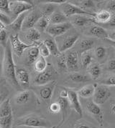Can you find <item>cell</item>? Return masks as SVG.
<instances>
[{"label":"cell","mask_w":115,"mask_h":128,"mask_svg":"<svg viewBox=\"0 0 115 128\" xmlns=\"http://www.w3.org/2000/svg\"><path fill=\"white\" fill-rule=\"evenodd\" d=\"M3 72L5 75L6 78L14 87H20V84L16 78V67L14 62L12 49L10 44V40L7 44V46L5 48V56L3 62Z\"/></svg>","instance_id":"cell-1"},{"label":"cell","mask_w":115,"mask_h":128,"mask_svg":"<svg viewBox=\"0 0 115 128\" xmlns=\"http://www.w3.org/2000/svg\"><path fill=\"white\" fill-rule=\"evenodd\" d=\"M16 123L17 126L32 128H50L52 127V124L48 120L35 114L19 118Z\"/></svg>","instance_id":"cell-2"},{"label":"cell","mask_w":115,"mask_h":128,"mask_svg":"<svg viewBox=\"0 0 115 128\" xmlns=\"http://www.w3.org/2000/svg\"><path fill=\"white\" fill-rule=\"evenodd\" d=\"M79 34L74 32L70 34H65L62 36H58L55 40L57 43L58 50L61 53L66 52L68 50L71 49L76 42L79 40Z\"/></svg>","instance_id":"cell-3"},{"label":"cell","mask_w":115,"mask_h":128,"mask_svg":"<svg viewBox=\"0 0 115 128\" xmlns=\"http://www.w3.org/2000/svg\"><path fill=\"white\" fill-rule=\"evenodd\" d=\"M61 12L68 18L76 15L89 16H92L94 18V16L96 14V13H93V12L91 13V12H86V11L83 10L82 9H81L79 6L68 2H66V3L61 5Z\"/></svg>","instance_id":"cell-4"},{"label":"cell","mask_w":115,"mask_h":128,"mask_svg":"<svg viewBox=\"0 0 115 128\" xmlns=\"http://www.w3.org/2000/svg\"><path fill=\"white\" fill-rule=\"evenodd\" d=\"M10 42L12 50L18 56H21L24 52L30 49L32 46H35V45H40L41 43H36V44H27L20 40L19 35L17 34H12L10 38Z\"/></svg>","instance_id":"cell-5"},{"label":"cell","mask_w":115,"mask_h":128,"mask_svg":"<svg viewBox=\"0 0 115 128\" xmlns=\"http://www.w3.org/2000/svg\"><path fill=\"white\" fill-rule=\"evenodd\" d=\"M57 74L55 70L52 65H47L45 71L39 73L35 79V84L37 86H42L53 81L54 77Z\"/></svg>","instance_id":"cell-6"},{"label":"cell","mask_w":115,"mask_h":128,"mask_svg":"<svg viewBox=\"0 0 115 128\" xmlns=\"http://www.w3.org/2000/svg\"><path fill=\"white\" fill-rule=\"evenodd\" d=\"M33 8L32 4L24 1H11L10 2V13L15 19L20 14L24 12L32 10Z\"/></svg>","instance_id":"cell-7"},{"label":"cell","mask_w":115,"mask_h":128,"mask_svg":"<svg viewBox=\"0 0 115 128\" xmlns=\"http://www.w3.org/2000/svg\"><path fill=\"white\" fill-rule=\"evenodd\" d=\"M110 94V90L107 86L102 84L96 85L93 95V102L98 105L103 104L109 98Z\"/></svg>","instance_id":"cell-8"},{"label":"cell","mask_w":115,"mask_h":128,"mask_svg":"<svg viewBox=\"0 0 115 128\" xmlns=\"http://www.w3.org/2000/svg\"><path fill=\"white\" fill-rule=\"evenodd\" d=\"M71 22H66L60 24H50L46 30V32L52 37L57 38L67 33L72 28Z\"/></svg>","instance_id":"cell-9"},{"label":"cell","mask_w":115,"mask_h":128,"mask_svg":"<svg viewBox=\"0 0 115 128\" xmlns=\"http://www.w3.org/2000/svg\"><path fill=\"white\" fill-rule=\"evenodd\" d=\"M56 84H57V82L55 80H53L45 85L38 86L39 87L38 94L40 99L45 102H49L52 99Z\"/></svg>","instance_id":"cell-10"},{"label":"cell","mask_w":115,"mask_h":128,"mask_svg":"<svg viewBox=\"0 0 115 128\" xmlns=\"http://www.w3.org/2000/svg\"><path fill=\"white\" fill-rule=\"evenodd\" d=\"M67 90H68V100L70 107L73 108L75 112L80 117H82L83 110L79 101V96L78 93L73 90H71V89H67Z\"/></svg>","instance_id":"cell-11"},{"label":"cell","mask_w":115,"mask_h":128,"mask_svg":"<svg viewBox=\"0 0 115 128\" xmlns=\"http://www.w3.org/2000/svg\"><path fill=\"white\" fill-rule=\"evenodd\" d=\"M86 109L94 118L99 123L100 125H103L104 122V112L100 105L96 104L93 101H89L86 103Z\"/></svg>","instance_id":"cell-12"},{"label":"cell","mask_w":115,"mask_h":128,"mask_svg":"<svg viewBox=\"0 0 115 128\" xmlns=\"http://www.w3.org/2000/svg\"><path fill=\"white\" fill-rule=\"evenodd\" d=\"M42 16L41 13L37 12L35 11H31L30 13H28L25 16V19L23 22V25L22 27V30H30L32 28H34L38 20Z\"/></svg>","instance_id":"cell-13"},{"label":"cell","mask_w":115,"mask_h":128,"mask_svg":"<svg viewBox=\"0 0 115 128\" xmlns=\"http://www.w3.org/2000/svg\"><path fill=\"white\" fill-rule=\"evenodd\" d=\"M71 18V24L76 27H84L96 22L94 17L86 15H76L70 17Z\"/></svg>","instance_id":"cell-14"},{"label":"cell","mask_w":115,"mask_h":128,"mask_svg":"<svg viewBox=\"0 0 115 128\" xmlns=\"http://www.w3.org/2000/svg\"><path fill=\"white\" fill-rule=\"evenodd\" d=\"M67 70L71 72H75L79 69V55L75 51L68 52L66 56Z\"/></svg>","instance_id":"cell-15"},{"label":"cell","mask_w":115,"mask_h":128,"mask_svg":"<svg viewBox=\"0 0 115 128\" xmlns=\"http://www.w3.org/2000/svg\"><path fill=\"white\" fill-rule=\"evenodd\" d=\"M16 78L19 84L22 87H28L30 85V74L25 68H16Z\"/></svg>","instance_id":"cell-16"},{"label":"cell","mask_w":115,"mask_h":128,"mask_svg":"<svg viewBox=\"0 0 115 128\" xmlns=\"http://www.w3.org/2000/svg\"><path fill=\"white\" fill-rule=\"evenodd\" d=\"M40 45H35L32 46L27 51V60L26 62L28 65L35 63L36 60L40 57V50H39Z\"/></svg>","instance_id":"cell-17"},{"label":"cell","mask_w":115,"mask_h":128,"mask_svg":"<svg viewBox=\"0 0 115 128\" xmlns=\"http://www.w3.org/2000/svg\"><path fill=\"white\" fill-rule=\"evenodd\" d=\"M57 102L59 103V104L61 106V112L62 120H61V121L60 122V123L58 124L60 126H61L63 124V122H65L66 118H67L68 108L70 107V104H69V102H68V98H62L59 97L58 99H57Z\"/></svg>","instance_id":"cell-18"},{"label":"cell","mask_w":115,"mask_h":128,"mask_svg":"<svg viewBox=\"0 0 115 128\" xmlns=\"http://www.w3.org/2000/svg\"><path fill=\"white\" fill-rule=\"evenodd\" d=\"M89 34L91 36H94L97 38L106 39L108 37V33L104 29L99 25L92 26L89 30Z\"/></svg>","instance_id":"cell-19"},{"label":"cell","mask_w":115,"mask_h":128,"mask_svg":"<svg viewBox=\"0 0 115 128\" xmlns=\"http://www.w3.org/2000/svg\"><path fill=\"white\" fill-rule=\"evenodd\" d=\"M111 17V14L110 12L106 10H102L95 14L94 20L96 22L107 24L109 22Z\"/></svg>","instance_id":"cell-20"},{"label":"cell","mask_w":115,"mask_h":128,"mask_svg":"<svg viewBox=\"0 0 115 128\" xmlns=\"http://www.w3.org/2000/svg\"><path fill=\"white\" fill-rule=\"evenodd\" d=\"M31 98V91L26 90L17 93L15 97V101L17 104H26Z\"/></svg>","instance_id":"cell-21"},{"label":"cell","mask_w":115,"mask_h":128,"mask_svg":"<svg viewBox=\"0 0 115 128\" xmlns=\"http://www.w3.org/2000/svg\"><path fill=\"white\" fill-rule=\"evenodd\" d=\"M10 115H12V109L11 106L10 99L7 98L0 104V118L8 117Z\"/></svg>","instance_id":"cell-22"},{"label":"cell","mask_w":115,"mask_h":128,"mask_svg":"<svg viewBox=\"0 0 115 128\" xmlns=\"http://www.w3.org/2000/svg\"><path fill=\"white\" fill-rule=\"evenodd\" d=\"M96 86L92 84H86L83 87H81L79 91L77 92L79 97L83 98H90L93 97L95 91Z\"/></svg>","instance_id":"cell-23"},{"label":"cell","mask_w":115,"mask_h":128,"mask_svg":"<svg viewBox=\"0 0 115 128\" xmlns=\"http://www.w3.org/2000/svg\"><path fill=\"white\" fill-rule=\"evenodd\" d=\"M49 21L50 24H60L68 22V17H66L62 12H55L49 17Z\"/></svg>","instance_id":"cell-24"},{"label":"cell","mask_w":115,"mask_h":128,"mask_svg":"<svg viewBox=\"0 0 115 128\" xmlns=\"http://www.w3.org/2000/svg\"><path fill=\"white\" fill-rule=\"evenodd\" d=\"M43 43L46 45L47 49L49 50V51L50 52V54H52L53 56H58L62 54V53L60 52L59 50H58L57 43L55 40V39L48 38V39H46L45 41L43 42Z\"/></svg>","instance_id":"cell-25"},{"label":"cell","mask_w":115,"mask_h":128,"mask_svg":"<svg viewBox=\"0 0 115 128\" xmlns=\"http://www.w3.org/2000/svg\"><path fill=\"white\" fill-rule=\"evenodd\" d=\"M27 14V12L22 13L18 16L17 18H15L10 24L11 29L15 32H19L21 30L22 25H23V22H24V20L25 19Z\"/></svg>","instance_id":"cell-26"},{"label":"cell","mask_w":115,"mask_h":128,"mask_svg":"<svg viewBox=\"0 0 115 128\" xmlns=\"http://www.w3.org/2000/svg\"><path fill=\"white\" fill-rule=\"evenodd\" d=\"M26 39L27 41L32 42V44H36L40 39V32L35 28L28 30L26 33Z\"/></svg>","instance_id":"cell-27"},{"label":"cell","mask_w":115,"mask_h":128,"mask_svg":"<svg viewBox=\"0 0 115 128\" xmlns=\"http://www.w3.org/2000/svg\"><path fill=\"white\" fill-rule=\"evenodd\" d=\"M56 6L57 5L51 4L47 2L44 3L40 9V13H41L42 16H46V17H50L55 12Z\"/></svg>","instance_id":"cell-28"},{"label":"cell","mask_w":115,"mask_h":128,"mask_svg":"<svg viewBox=\"0 0 115 128\" xmlns=\"http://www.w3.org/2000/svg\"><path fill=\"white\" fill-rule=\"evenodd\" d=\"M68 78L71 82L75 83H85L90 81V78L88 76L76 72L71 73Z\"/></svg>","instance_id":"cell-29"},{"label":"cell","mask_w":115,"mask_h":128,"mask_svg":"<svg viewBox=\"0 0 115 128\" xmlns=\"http://www.w3.org/2000/svg\"><path fill=\"white\" fill-rule=\"evenodd\" d=\"M88 72L93 80H97L101 74V69L97 63H91L88 67Z\"/></svg>","instance_id":"cell-30"},{"label":"cell","mask_w":115,"mask_h":128,"mask_svg":"<svg viewBox=\"0 0 115 128\" xmlns=\"http://www.w3.org/2000/svg\"><path fill=\"white\" fill-rule=\"evenodd\" d=\"M92 62V54L91 51L84 52L81 55V63L84 69H88Z\"/></svg>","instance_id":"cell-31"},{"label":"cell","mask_w":115,"mask_h":128,"mask_svg":"<svg viewBox=\"0 0 115 128\" xmlns=\"http://www.w3.org/2000/svg\"><path fill=\"white\" fill-rule=\"evenodd\" d=\"M50 25V21H49V17H46L42 16L35 24L36 30L39 32H44L46 31L48 26Z\"/></svg>","instance_id":"cell-32"},{"label":"cell","mask_w":115,"mask_h":128,"mask_svg":"<svg viewBox=\"0 0 115 128\" xmlns=\"http://www.w3.org/2000/svg\"><path fill=\"white\" fill-rule=\"evenodd\" d=\"M47 67V62L45 60V58L40 56L35 62L34 68H35V70L36 72H37L38 73H40V72L45 71Z\"/></svg>","instance_id":"cell-33"},{"label":"cell","mask_w":115,"mask_h":128,"mask_svg":"<svg viewBox=\"0 0 115 128\" xmlns=\"http://www.w3.org/2000/svg\"><path fill=\"white\" fill-rule=\"evenodd\" d=\"M94 40L91 38H86L82 40L80 42V48L82 52L86 51H90L91 49H92V47L94 45Z\"/></svg>","instance_id":"cell-34"},{"label":"cell","mask_w":115,"mask_h":128,"mask_svg":"<svg viewBox=\"0 0 115 128\" xmlns=\"http://www.w3.org/2000/svg\"><path fill=\"white\" fill-rule=\"evenodd\" d=\"M79 7L81 9H82L83 10L87 12L86 10H94L96 8V4L95 2L92 0H83L79 2ZM92 13V12H91Z\"/></svg>","instance_id":"cell-35"},{"label":"cell","mask_w":115,"mask_h":128,"mask_svg":"<svg viewBox=\"0 0 115 128\" xmlns=\"http://www.w3.org/2000/svg\"><path fill=\"white\" fill-rule=\"evenodd\" d=\"M14 123L13 114L8 117L0 118V128H12Z\"/></svg>","instance_id":"cell-36"},{"label":"cell","mask_w":115,"mask_h":128,"mask_svg":"<svg viewBox=\"0 0 115 128\" xmlns=\"http://www.w3.org/2000/svg\"><path fill=\"white\" fill-rule=\"evenodd\" d=\"M106 55V50L104 46H98L95 49V56L98 60H102Z\"/></svg>","instance_id":"cell-37"},{"label":"cell","mask_w":115,"mask_h":128,"mask_svg":"<svg viewBox=\"0 0 115 128\" xmlns=\"http://www.w3.org/2000/svg\"><path fill=\"white\" fill-rule=\"evenodd\" d=\"M57 57V64L58 68L61 70H67V66H66V56L61 54V55H59Z\"/></svg>","instance_id":"cell-38"},{"label":"cell","mask_w":115,"mask_h":128,"mask_svg":"<svg viewBox=\"0 0 115 128\" xmlns=\"http://www.w3.org/2000/svg\"><path fill=\"white\" fill-rule=\"evenodd\" d=\"M9 38L8 37V34L6 32L5 29L2 30V31L0 32V45L5 48L7 46V44L9 41Z\"/></svg>","instance_id":"cell-39"},{"label":"cell","mask_w":115,"mask_h":128,"mask_svg":"<svg viewBox=\"0 0 115 128\" xmlns=\"http://www.w3.org/2000/svg\"><path fill=\"white\" fill-rule=\"evenodd\" d=\"M0 11L5 14H10V1L8 0H0Z\"/></svg>","instance_id":"cell-40"},{"label":"cell","mask_w":115,"mask_h":128,"mask_svg":"<svg viewBox=\"0 0 115 128\" xmlns=\"http://www.w3.org/2000/svg\"><path fill=\"white\" fill-rule=\"evenodd\" d=\"M100 84L105 86H115V75H111L100 81Z\"/></svg>","instance_id":"cell-41"},{"label":"cell","mask_w":115,"mask_h":128,"mask_svg":"<svg viewBox=\"0 0 115 128\" xmlns=\"http://www.w3.org/2000/svg\"><path fill=\"white\" fill-rule=\"evenodd\" d=\"M48 110L50 113L52 114H57V113L61 112V106L59 104V103L57 102H54L51 103L49 107H48Z\"/></svg>","instance_id":"cell-42"},{"label":"cell","mask_w":115,"mask_h":128,"mask_svg":"<svg viewBox=\"0 0 115 128\" xmlns=\"http://www.w3.org/2000/svg\"><path fill=\"white\" fill-rule=\"evenodd\" d=\"M39 50H40V56H43L45 58L49 56L50 54V52L49 51V50L47 49L46 45L43 42L40 44V46H39Z\"/></svg>","instance_id":"cell-43"},{"label":"cell","mask_w":115,"mask_h":128,"mask_svg":"<svg viewBox=\"0 0 115 128\" xmlns=\"http://www.w3.org/2000/svg\"><path fill=\"white\" fill-rule=\"evenodd\" d=\"M0 22L2 24H3L4 25H5V24L10 25L12 23V21H11L10 18L6 14L0 11Z\"/></svg>","instance_id":"cell-44"},{"label":"cell","mask_w":115,"mask_h":128,"mask_svg":"<svg viewBox=\"0 0 115 128\" xmlns=\"http://www.w3.org/2000/svg\"><path fill=\"white\" fill-rule=\"evenodd\" d=\"M2 46L0 45V76L3 72V62H4V56H5V50H2Z\"/></svg>","instance_id":"cell-45"},{"label":"cell","mask_w":115,"mask_h":128,"mask_svg":"<svg viewBox=\"0 0 115 128\" xmlns=\"http://www.w3.org/2000/svg\"><path fill=\"white\" fill-rule=\"evenodd\" d=\"M7 93L8 92L6 91L5 89H1L0 88V104L3 102L6 99H7Z\"/></svg>","instance_id":"cell-46"},{"label":"cell","mask_w":115,"mask_h":128,"mask_svg":"<svg viewBox=\"0 0 115 128\" xmlns=\"http://www.w3.org/2000/svg\"><path fill=\"white\" fill-rule=\"evenodd\" d=\"M106 8H107L109 12L111 11V12H115V0L109 1L106 4Z\"/></svg>","instance_id":"cell-47"},{"label":"cell","mask_w":115,"mask_h":128,"mask_svg":"<svg viewBox=\"0 0 115 128\" xmlns=\"http://www.w3.org/2000/svg\"><path fill=\"white\" fill-rule=\"evenodd\" d=\"M75 128H93L89 124L84 122H77L75 125Z\"/></svg>","instance_id":"cell-48"},{"label":"cell","mask_w":115,"mask_h":128,"mask_svg":"<svg viewBox=\"0 0 115 128\" xmlns=\"http://www.w3.org/2000/svg\"><path fill=\"white\" fill-rule=\"evenodd\" d=\"M107 69L109 71H115V60H110L107 62Z\"/></svg>","instance_id":"cell-49"},{"label":"cell","mask_w":115,"mask_h":128,"mask_svg":"<svg viewBox=\"0 0 115 128\" xmlns=\"http://www.w3.org/2000/svg\"><path fill=\"white\" fill-rule=\"evenodd\" d=\"M60 98H68V90L66 88H63V90L60 92Z\"/></svg>","instance_id":"cell-50"},{"label":"cell","mask_w":115,"mask_h":128,"mask_svg":"<svg viewBox=\"0 0 115 128\" xmlns=\"http://www.w3.org/2000/svg\"><path fill=\"white\" fill-rule=\"evenodd\" d=\"M107 25L110 26H115V14L111 15L109 22L107 23Z\"/></svg>","instance_id":"cell-51"},{"label":"cell","mask_w":115,"mask_h":128,"mask_svg":"<svg viewBox=\"0 0 115 128\" xmlns=\"http://www.w3.org/2000/svg\"><path fill=\"white\" fill-rule=\"evenodd\" d=\"M106 39H109L111 41L115 42V31H113L110 33H108V37Z\"/></svg>","instance_id":"cell-52"},{"label":"cell","mask_w":115,"mask_h":128,"mask_svg":"<svg viewBox=\"0 0 115 128\" xmlns=\"http://www.w3.org/2000/svg\"><path fill=\"white\" fill-rule=\"evenodd\" d=\"M105 41H106L109 44H111L112 46H114L115 47V42L114 41H111V40H110L109 39H105L104 40Z\"/></svg>","instance_id":"cell-53"},{"label":"cell","mask_w":115,"mask_h":128,"mask_svg":"<svg viewBox=\"0 0 115 128\" xmlns=\"http://www.w3.org/2000/svg\"><path fill=\"white\" fill-rule=\"evenodd\" d=\"M111 112L115 113V104H111Z\"/></svg>","instance_id":"cell-54"},{"label":"cell","mask_w":115,"mask_h":128,"mask_svg":"<svg viewBox=\"0 0 115 128\" xmlns=\"http://www.w3.org/2000/svg\"><path fill=\"white\" fill-rule=\"evenodd\" d=\"M60 127H61V126H60L59 124H57V125H56V126H52V128H59Z\"/></svg>","instance_id":"cell-55"},{"label":"cell","mask_w":115,"mask_h":128,"mask_svg":"<svg viewBox=\"0 0 115 128\" xmlns=\"http://www.w3.org/2000/svg\"><path fill=\"white\" fill-rule=\"evenodd\" d=\"M0 26H2V27L3 29H5V26L3 24H2L1 22H0Z\"/></svg>","instance_id":"cell-56"},{"label":"cell","mask_w":115,"mask_h":128,"mask_svg":"<svg viewBox=\"0 0 115 128\" xmlns=\"http://www.w3.org/2000/svg\"><path fill=\"white\" fill-rule=\"evenodd\" d=\"M20 128V126H17V127H15V128Z\"/></svg>","instance_id":"cell-57"},{"label":"cell","mask_w":115,"mask_h":128,"mask_svg":"<svg viewBox=\"0 0 115 128\" xmlns=\"http://www.w3.org/2000/svg\"><path fill=\"white\" fill-rule=\"evenodd\" d=\"M2 30H3V28H2V26H0V32L2 31Z\"/></svg>","instance_id":"cell-58"},{"label":"cell","mask_w":115,"mask_h":128,"mask_svg":"<svg viewBox=\"0 0 115 128\" xmlns=\"http://www.w3.org/2000/svg\"></svg>","instance_id":"cell-59"}]
</instances>
